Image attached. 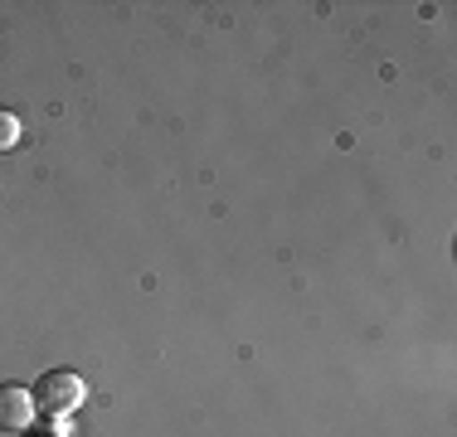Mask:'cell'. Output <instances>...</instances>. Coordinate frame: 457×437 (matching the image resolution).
I'll list each match as a JSON object with an SVG mask.
<instances>
[{
	"mask_svg": "<svg viewBox=\"0 0 457 437\" xmlns=\"http://www.w3.org/2000/svg\"><path fill=\"white\" fill-rule=\"evenodd\" d=\"M29 393H35V413H45V418H69L88 399V389H83V379L73 369H45Z\"/></svg>",
	"mask_w": 457,
	"mask_h": 437,
	"instance_id": "1",
	"label": "cell"
},
{
	"mask_svg": "<svg viewBox=\"0 0 457 437\" xmlns=\"http://www.w3.org/2000/svg\"><path fill=\"white\" fill-rule=\"evenodd\" d=\"M29 423H35V393L20 384H0V428L25 433Z\"/></svg>",
	"mask_w": 457,
	"mask_h": 437,
	"instance_id": "2",
	"label": "cell"
},
{
	"mask_svg": "<svg viewBox=\"0 0 457 437\" xmlns=\"http://www.w3.org/2000/svg\"><path fill=\"white\" fill-rule=\"evenodd\" d=\"M15 141H20V117L0 107V151H10V146H15Z\"/></svg>",
	"mask_w": 457,
	"mask_h": 437,
	"instance_id": "3",
	"label": "cell"
},
{
	"mask_svg": "<svg viewBox=\"0 0 457 437\" xmlns=\"http://www.w3.org/2000/svg\"><path fill=\"white\" fill-rule=\"evenodd\" d=\"M45 437H69V428H63V418H49V428H45Z\"/></svg>",
	"mask_w": 457,
	"mask_h": 437,
	"instance_id": "4",
	"label": "cell"
},
{
	"mask_svg": "<svg viewBox=\"0 0 457 437\" xmlns=\"http://www.w3.org/2000/svg\"><path fill=\"white\" fill-rule=\"evenodd\" d=\"M25 437H39V433H25Z\"/></svg>",
	"mask_w": 457,
	"mask_h": 437,
	"instance_id": "5",
	"label": "cell"
}]
</instances>
